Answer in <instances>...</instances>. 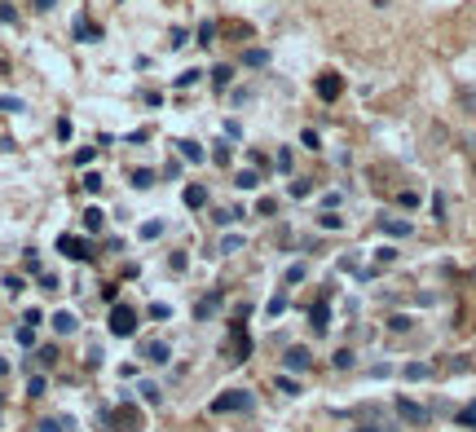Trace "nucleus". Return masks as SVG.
<instances>
[{
	"mask_svg": "<svg viewBox=\"0 0 476 432\" xmlns=\"http://www.w3.org/2000/svg\"><path fill=\"white\" fill-rule=\"evenodd\" d=\"M84 190H89V195H98V190H101V173H89V177H84Z\"/></svg>",
	"mask_w": 476,
	"mask_h": 432,
	"instance_id": "obj_43",
	"label": "nucleus"
},
{
	"mask_svg": "<svg viewBox=\"0 0 476 432\" xmlns=\"http://www.w3.org/2000/svg\"><path fill=\"white\" fill-rule=\"evenodd\" d=\"M309 195H313V181H291V199H309Z\"/></svg>",
	"mask_w": 476,
	"mask_h": 432,
	"instance_id": "obj_31",
	"label": "nucleus"
},
{
	"mask_svg": "<svg viewBox=\"0 0 476 432\" xmlns=\"http://www.w3.org/2000/svg\"><path fill=\"white\" fill-rule=\"evenodd\" d=\"M26 397H45V375H31L26 380Z\"/></svg>",
	"mask_w": 476,
	"mask_h": 432,
	"instance_id": "obj_33",
	"label": "nucleus"
},
{
	"mask_svg": "<svg viewBox=\"0 0 476 432\" xmlns=\"http://www.w3.org/2000/svg\"><path fill=\"white\" fill-rule=\"evenodd\" d=\"M376 260H379V265H388V260H397V252H393V248H379Z\"/></svg>",
	"mask_w": 476,
	"mask_h": 432,
	"instance_id": "obj_56",
	"label": "nucleus"
},
{
	"mask_svg": "<svg viewBox=\"0 0 476 432\" xmlns=\"http://www.w3.org/2000/svg\"><path fill=\"white\" fill-rule=\"evenodd\" d=\"M401 375H406V380H428V375H432V366H428V362H410Z\"/></svg>",
	"mask_w": 476,
	"mask_h": 432,
	"instance_id": "obj_22",
	"label": "nucleus"
},
{
	"mask_svg": "<svg viewBox=\"0 0 476 432\" xmlns=\"http://www.w3.org/2000/svg\"><path fill=\"white\" fill-rule=\"evenodd\" d=\"M248 415V410H256V397H251V388H226L217 402H212V415Z\"/></svg>",
	"mask_w": 476,
	"mask_h": 432,
	"instance_id": "obj_2",
	"label": "nucleus"
},
{
	"mask_svg": "<svg viewBox=\"0 0 476 432\" xmlns=\"http://www.w3.org/2000/svg\"><path fill=\"white\" fill-rule=\"evenodd\" d=\"M101 300H106V305H120V287L106 282V287H101Z\"/></svg>",
	"mask_w": 476,
	"mask_h": 432,
	"instance_id": "obj_38",
	"label": "nucleus"
},
{
	"mask_svg": "<svg viewBox=\"0 0 476 432\" xmlns=\"http://www.w3.org/2000/svg\"><path fill=\"white\" fill-rule=\"evenodd\" d=\"M93 154H98L93 146H84V151H76V163H79V168H84V163H93Z\"/></svg>",
	"mask_w": 476,
	"mask_h": 432,
	"instance_id": "obj_51",
	"label": "nucleus"
},
{
	"mask_svg": "<svg viewBox=\"0 0 476 432\" xmlns=\"http://www.w3.org/2000/svg\"><path fill=\"white\" fill-rule=\"evenodd\" d=\"M432 216H437V221H446V199H441V195L432 199Z\"/></svg>",
	"mask_w": 476,
	"mask_h": 432,
	"instance_id": "obj_53",
	"label": "nucleus"
},
{
	"mask_svg": "<svg viewBox=\"0 0 476 432\" xmlns=\"http://www.w3.org/2000/svg\"><path fill=\"white\" fill-rule=\"evenodd\" d=\"M221 300H226V291H221V287H217V291H212V296H207V300H199V305H195V318H199V322H207V318H212V313H217V309H221Z\"/></svg>",
	"mask_w": 476,
	"mask_h": 432,
	"instance_id": "obj_14",
	"label": "nucleus"
},
{
	"mask_svg": "<svg viewBox=\"0 0 476 432\" xmlns=\"http://www.w3.org/2000/svg\"><path fill=\"white\" fill-rule=\"evenodd\" d=\"M265 62H270V53H265V49H248V53H243V67H265Z\"/></svg>",
	"mask_w": 476,
	"mask_h": 432,
	"instance_id": "obj_27",
	"label": "nucleus"
},
{
	"mask_svg": "<svg viewBox=\"0 0 476 432\" xmlns=\"http://www.w3.org/2000/svg\"><path fill=\"white\" fill-rule=\"evenodd\" d=\"M76 40H79V45H98V40H101V26H93L84 14H79V18H76Z\"/></svg>",
	"mask_w": 476,
	"mask_h": 432,
	"instance_id": "obj_15",
	"label": "nucleus"
},
{
	"mask_svg": "<svg viewBox=\"0 0 476 432\" xmlns=\"http://www.w3.org/2000/svg\"><path fill=\"white\" fill-rule=\"evenodd\" d=\"M313 366V353L304 349V344H291L287 353H282V371H291V375H304Z\"/></svg>",
	"mask_w": 476,
	"mask_h": 432,
	"instance_id": "obj_5",
	"label": "nucleus"
},
{
	"mask_svg": "<svg viewBox=\"0 0 476 432\" xmlns=\"http://www.w3.org/2000/svg\"><path fill=\"white\" fill-rule=\"evenodd\" d=\"M181 177V159H168V168H164V181H176Z\"/></svg>",
	"mask_w": 476,
	"mask_h": 432,
	"instance_id": "obj_42",
	"label": "nucleus"
},
{
	"mask_svg": "<svg viewBox=\"0 0 476 432\" xmlns=\"http://www.w3.org/2000/svg\"><path fill=\"white\" fill-rule=\"evenodd\" d=\"M40 291H58V279L53 274H40Z\"/></svg>",
	"mask_w": 476,
	"mask_h": 432,
	"instance_id": "obj_57",
	"label": "nucleus"
},
{
	"mask_svg": "<svg viewBox=\"0 0 476 432\" xmlns=\"http://www.w3.org/2000/svg\"><path fill=\"white\" fill-rule=\"evenodd\" d=\"M142 397H146V406H159L164 402V388L159 384H142Z\"/></svg>",
	"mask_w": 476,
	"mask_h": 432,
	"instance_id": "obj_25",
	"label": "nucleus"
},
{
	"mask_svg": "<svg viewBox=\"0 0 476 432\" xmlns=\"http://www.w3.org/2000/svg\"><path fill=\"white\" fill-rule=\"evenodd\" d=\"M229 84H234V67H229V62L212 67V89H217V93H226Z\"/></svg>",
	"mask_w": 476,
	"mask_h": 432,
	"instance_id": "obj_17",
	"label": "nucleus"
},
{
	"mask_svg": "<svg viewBox=\"0 0 476 432\" xmlns=\"http://www.w3.org/2000/svg\"><path fill=\"white\" fill-rule=\"evenodd\" d=\"M18 344H36V327H18Z\"/></svg>",
	"mask_w": 476,
	"mask_h": 432,
	"instance_id": "obj_52",
	"label": "nucleus"
},
{
	"mask_svg": "<svg viewBox=\"0 0 476 432\" xmlns=\"http://www.w3.org/2000/svg\"><path fill=\"white\" fill-rule=\"evenodd\" d=\"M137 327H142V313H137V309L132 305H111V335L128 340Z\"/></svg>",
	"mask_w": 476,
	"mask_h": 432,
	"instance_id": "obj_3",
	"label": "nucleus"
},
{
	"mask_svg": "<svg viewBox=\"0 0 476 432\" xmlns=\"http://www.w3.org/2000/svg\"><path fill=\"white\" fill-rule=\"evenodd\" d=\"M128 181H132V190H151L154 173H151V168H132V173H128Z\"/></svg>",
	"mask_w": 476,
	"mask_h": 432,
	"instance_id": "obj_20",
	"label": "nucleus"
},
{
	"mask_svg": "<svg viewBox=\"0 0 476 432\" xmlns=\"http://www.w3.org/2000/svg\"><path fill=\"white\" fill-rule=\"evenodd\" d=\"M313 93H318L323 102H335V98L344 93V79L335 76V71H323V76H318V84H313Z\"/></svg>",
	"mask_w": 476,
	"mask_h": 432,
	"instance_id": "obj_7",
	"label": "nucleus"
},
{
	"mask_svg": "<svg viewBox=\"0 0 476 432\" xmlns=\"http://www.w3.org/2000/svg\"><path fill=\"white\" fill-rule=\"evenodd\" d=\"M229 331H234V362H248L251 357V335H248V327H243V318H238Z\"/></svg>",
	"mask_w": 476,
	"mask_h": 432,
	"instance_id": "obj_11",
	"label": "nucleus"
},
{
	"mask_svg": "<svg viewBox=\"0 0 476 432\" xmlns=\"http://www.w3.org/2000/svg\"><path fill=\"white\" fill-rule=\"evenodd\" d=\"M291 163H296V154H291L287 146H282V151L274 154V168H278V173H291Z\"/></svg>",
	"mask_w": 476,
	"mask_h": 432,
	"instance_id": "obj_26",
	"label": "nucleus"
},
{
	"mask_svg": "<svg viewBox=\"0 0 476 432\" xmlns=\"http://www.w3.org/2000/svg\"><path fill=\"white\" fill-rule=\"evenodd\" d=\"M278 388H282L287 397H296V393H301V384L291 380V375H278Z\"/></svg>",
	"mask_w": 476,
	"mask_h": 432,
	"instance_id": "obj_37",
	"label": "nucleus"
},
{
	"mask_svg": "<svg viewBox=\"0 0 476 432\" xmlns=\"http://www.w3.org/2000/svg\"><path fill=\"white\" fill-rule=\"evenodd\" d=\"M0 111H9V115H18V111H23V102H18V98H0Z\"/></svg>",
	"mask_w": 476,
	"mask_h": 432,
	"instance_id": "obj_46",
	"label": "nucleus"
},
{
	"mask_svg": "<svg viewBox=\"0 0 476 432\" xmlns=\"http://www.w3.org/2000/svg\"><path fill=\"white\" fill-rule=\"evenodd\" d=\"M353 432H397V428H388V424H357Z\"/></svg>",
	"mask_w": 476,
	"mask_h": 432,
	"instance_id": "obj_50",
	"label": "nucleus"
},
{
	"mask_svg": "<svg viewBox=\"0 0 476 432\" xmlns=\"http://www.w3.org/2000/svg\"><path fill=\"white\" fill-rule=\"evenodd\" d=\"M459 424H463V428H472V432H476V402H468V406L459 410Z\"/></svg>",
	"mask_w": 476,
	"mask_h": 432,
	"instance_id": "obj_30",
	"label": "nucleus"
},
{
	"mask_svg": "<svg viewBox=\"0 0 476 432\" xmlns=\"http://www.w3.org/2000/svg\"><path fill=\"white\" fill-rule=\"evenodd\" d=\"M397 204H401V207H419V195H410V190H401V195H397Z\"/></svg>",
	"mask_w": 476,
	"mask_h": 432,
	"instance_id": "obj_47",
	"label": "nucleus"
},
{
	"mask_svg": "<svg viewBox=\"0 0 476 432\" xmlns=\"http://www.w3.org/2000/svg\"><path fill=\"white\" fill-rule=\"evenodd\" d=\"M234 252H243V234H226L221 238V256H234Z\"/></svg>",
	"mask_w": 476,
	"mask_h": 432,
	"instance_id": "obj_24",
	"label": "nucleus"
},
{
	"mask_svg": "<svg viewBox=\"0 0 476 432\" xmlns=\"http://www.w3.org/2000/svg\"><path fill=\"white\" fill-rule=\"evenodd\" d=\"M36 357H40V366H53V362H58V349H40Z\"/></svg>",
	"mask_w": 476,
	"mask_h": 432,
	"instance_id": "obj_55",
	"label": "nucleus"
},
{
	"mask_svg": "<svg viewBox=\"0 0 476 432\" xmlns=\"http://www.w3.org/2000/svg\"><path fill=\"white\" fill-rule=\"evenodd\" d=\"M397 415L406 419V424H415V428H424L428 424V410L419 406V402H410V397H397Z\"/></svg>",
	"mask_w": 476,
	"mask_h": 432,
	"instance_id": "obj_8",
	"label": "nucleus"
},
{
	"mask_svg": "<svg viewBox=\"0 0 476 432\" xmlns=\"http://www.w3.org/2000/svg\"><path fill=\"white\" fill-rule=\"evenodd\" d=\"M234 185H238V190H256V185H260V173H256V168H238V173H234Z\"/></svg>",
	"mask_w": 476,
	"mask_h": 432,
	"instance_id": "obj_18",
	"label": "nucleus"
},
{
	"mask_svg": "<svg viewBox=\"0 0 476 432\" xmlns=\"http://www.w3.org/2000/svg\"><path fill=\"white\" fill-rule=\"evenodd\" d=\"M309 327H313V335H326L331 331V305H326V296L309 309Z\"/></svg>",
	"mask_w": 476,
	"mask_h": 432,
	"instance_id": "obj_10",
	"label": "nucleus"
},
{
	"mask_svg": "<svg viewBox=\"0 0 476 432\" xmlns=\"http://www.w3.org/2000/svg\"><path fill=\"white\" fill-rule=\"evenodd\" d=\"M23 265H26V274H40V256H36V252H26Z\"/></svg>",
	"mask_w": 476,
	"mask_h": 432,
	"instance_id": "obj_54",
	"label": "nucleus"
},
{
	"mask_svg": "<svg viewBox=\"0 0 476 432\" xmlns=\"http://www.w3.org/2000/svg\"><path fill=\"white\" fill-rule=\"evenodd\" d=\"M146 313H151V318H173V309H168V305H159V300H154V305L146 309Z\"/></svg>",
	"mask_w": 476,
	"mask_h": 432,
	"instance_id": "obj_49",
	"label": "nucleus"
},
{
	"mask_svg": "<svg viewBox=\"0 0 476 432\" xmlns=\"http://www.w3.org/2000/svg\"><path fill=\"white\" fill-rule=\"evenodd\" d=\"M318 229L335 234V229H344V216H340V212H318Z\"/></svg>",
	"mask_w": 476,
	"mask_h": 432,
	"instance_id": "obj_21",
	"label": "nucleus"
},
{
	"mask_svg": "<svg viewBox=\"0 0 476 432\" xmlns=\"http://www.w3.org/2000/svg\"><path fill=\"white\" fill-rule=\"evenodd\" d=\"M36 9H53V0H36Z\"/></svg>",
	"mask_w": 476,
	"mask_h": 432,
	"instance_id": "obj_58",
	"label": "nucleus"
},
{
	"mask_svg": "<svg viewBox=\"0 0 476 432\" xmlns=\"http://www.w3.org/2000/svg\"><path fill=\"white\" fill-rule=\"evenodd\" d=\"M181 204L190 207V212H203V207H207V185H199V181H190V185L181 190Z\"/></svg>",
	"mask_w": 476,
	"mask_h": 432,
	"instance_id": "obj_9",
	"label": "nucleus"
},
{
	"mask_svg": "<svg viewBox=\"0 0 476 432\" xmlns=\"http://www.w3.org/2000/svg\"><path fill=\"white\" fill-rule=\"evenodd\" d=\"M168 265H173L176 274H185V265H190V256H185V252H173V256H168Z\"/></svg>",
	"mask_w": 476,
	"mask_h": 432,
	"instance_id": "obj_40",
	"label": "nucleus"
},
{
	"mask_svg": "<svg viewBox=\"0 0 476 432\" xmlns=\"http://www.w3.org/2000/svg\"><path fill=\"white\" fill-rule=\"evenodd\" d=\"M142 428H146V419H142V410L132 406V402L106 410V432H142Z\"/></svg>",
	"mask_w": 476,
	"mask_h": 432,
	"instance_id": "obj_1",
	"label": "nucleus"
},
{
	"mask_svg": "<svg viewBox=\"0 0 476 432\" xmlns=\"http://www.w3.org/2000/svg\"><path fill=\"white\" fill-rule=\"evenodd\" d=\"M71 428V419H45V424H40V432H67Z\"/></svg>",
	"mask_w": 476,
	"mask_h": 432,
	"instance_id": "obj_36",
	"label": "nucleus"
},
{
	"mask_svg": "<svg viewBox=\"0 0 476 432\" xmlns=\"http://www.w3.org/2000/svg\"><path fill=\"white\" fill-rule=\"evenodd\" d=\"M282 309H287V296H282V291H278L274 300H270V318H278V313H282Z\"/></svg>",
	"mask_w": 476,
	"mask_h": 432,
	"instance_id": "obj_45",
	"label": "nucleus"
},
{
	"mask_svg": "<svg viewBox=\"0 0 476 432\" xmlns=\"http://www.w3.org/2000/svg\"><path fill=\"white\" fill-rule=\"evenodd\" d=\"M142 357H146V362H154V366H164V362L173 357V349H168L164 340H146V344H142Z\"/></svg>",
	"mask_w": 476,
	"mask_h": 432,
	"instance_id": "obj_13",
	"label": "nucleus"
},
{
	"mask_svg": "<svg viewBox=\"0 0 476 432\" xmlns=\"http://www.w3.org/2000/svg\"><path fill=\"white\" fill-rule=\"evenodd\" d=\"M304 274H309L304 265H291V269H287V287H296V282H304Z\"/></svg>",
	"mask_w": 476,
	"mask_h": 432,
	"instance_id": "obj_41",
	"label": "nucleus"
},
{
	"mask_svg": "<svg viewBox=\"0 0 476 432\" xmlns=\"http://www.w3.org/2000/svg\"><path fill=\"white\" fill-rule=\"evenodd\" d=\"M159 234H164V221H146V226H142V238H146V243L159 238Z\"/></svg>",
	"mask_w": 476,
	"mask_h": 432,
	"instance_id": "obj_35",
	"label": "nucleus"
},
{
	"mask_svg": "<svg viewBox=\"0 0 476 432\" xmlns=\"http://www.w3.org/2000/svg\"><path fill=\"white\" fill-rule=\"evenodd\" d=\"M199 76H203V71H181V76H176V89H190V84H199Z\"/></svg>",
	"mask_w": 476,
	"mask_h": 432,
	"instance_id": "obj_39",
	"label": "nucleus"
},
{
	"mask_svg": "<svg viewBox=\"0 0 476 432\" xmlns=\"http://www.w3.org/2000/svg\"><path fill=\"white\" fill-rule=\"evenodd\" d=\"M217 151H212V163H229L234 159V151H229V142H212Z\"/></svg>",
	"mask_w": 476,
	"mask_h": 432,
	"instance_id": "obj_29",
	"label": "nucleus"
},
{
	"mask_svg": "<svg viewBox=\"0 0 476 432\" xmlns=\"http://www.w3.org/2000/svg\"><path fill=\"white\" fill-rule=\"evenodd\" d=\"M212 40H217V23H199V45L207 49Z\"/></svg>",
	"mask_w": 476,
	"mask_h": 432,
	"instance_id": "obj_32",
	"label": "nucleus"
},
{
	"mask_svg": "<svg viewBox=\"0 0 476 432\" xmlns=\"http://www.w3.org/2000/svg\"><path fill=\"white\" fill-rule=\"evenodd\" d=\"M331 366H335V371H349V366H353V353H349V349H340V353L331 357Z\"/></svg>",
	"mask_w": 476,
	"mask_h": 432,
	"instance_id": "obj_34",
	"label": "nucleus"
},
{
	"mask_svg": "<svg viewBox=\"0 0 476 432\" xmlns=\"http://www.w3.org/2000/svg\"><path fill=\"white\" fill-rule=\"evenodd\" d=\"M176 154H181V163H203L207 159V151L199 142H176Z\"/></svg>",
	"mask_w": 476,
	"mask_h": 432,
	"instance_id": "obj_16",
	"label": "nucleus"
},
{
	"mask_svg": "<svg viewBox=\"0 0 476 432\" xmlns=\"http://www.w3.org/2000/svg\"><path fill=\"white\" fill-rule=\"evenodd\" d=\"M49 322H53V331H58V335H76V331H79V318L71 313V309H58Z\"/></svg>",
	"mask_w": 476,
	"mask_h": 432,
	"instance_id": "obj_12",
	"label": "nucleus"
},
{
	"mask_svg": "<svg viewBox=\"0 0 476 432\" xmlns=\"http://www.w3.org/2000/svg\"><path fill=\"white\" fill-rule=\"evenodd\" d=\"M388 238H406V234H415V221H406V216H393V212H379V221H376Z\"/></svg>",
	"mask_w": 476,
	"mask_h": 432,
	"instance_id": "obj_6",
	"label": "nucleus"
},
{
	"mask_svg": "<svg viewBox=\"0 0 476 432\" xmlns=\"http://www.w3.org/2000/svg\"><path fill=\"white\" fill-rule=\"evenodd\" d=\"M58 252L67 256V260H93V243L79 238V234H62L58 238Z\"/></svg>",
	"mask_w": 476,
	"mask_h": 432,
	"instance_id": "obj_4",
	"label": "nucleus"
},
{
	"mask_svg": "<svg viewBox=\"0 0 476 432\" xmlns=\"http://www.w3.org/2000/svg\"><path fill=\"white\" fill-rule=\"evenodd\" d=\"M301 146H304V151H323V137H318L313 128H304V132H301Z\"/></svg>",
	"mask_w": 476,
	"mask_h": 432,
	"instance_id": "obj_28",
	"label": "nucleus"
},
{
	"mask_svg": "<svg viewBox=\"0 0 476 432\" xmlns=\"http://www.w3.org/2000/svg\"><path fill=\"white\" fill-rule=\"evenodd\" d=\"M256 212H260V216H278V204H274V199H260V204H256Z\"/></svg>",
	"mask_w": 476,
	"mask_h": 432,
	"instance_id": "obj_44",
	"label": "nucleus"
},
{
	"mask_svg": "<svg viewBox=\"0 0 476 432\" xmlns=\"http://www.w3.org/2000/svg\"><path fill=\"white\" fill-rule=\"evenodd\" d=\"M410 327H415V318H406V313H393V318H388V331H393V335H406Z\"/></svg>",
	"mask_w": 476,
	"mask_h": 432,
	"instance_id": "obj_23",
	"label": "nucleus"
},
{
	"mask_svg": "<svg viewBox=\"0 0 476 432\" xmlns=\"http://www.w3.org/2000/svg\"><path fill=\"white\" fill-rule=\"evenodd\" d=\"M0 23H9V26L18 23V14H14V5H0Z\"/></svg>",
	"mask_w": 476,
	"mask_h": 432,
	"instance_id": "obj_48",
	"label": "nucleus"
},
{
	"mask_svg": "<svg viewBox=\"0 0 476 432\" xmlns=\"http://www.w3.org/2000/svg\"><path fill=\"white\" fill-rule=\"evenodd\" d=\"M84 229H89V234H101V229H106V212H101V207H89V212H84Z\"/></svg>",
	"mask_w": 476,
	"mask_h": 432,
	"instance_id": "obj_19",
	"label": "nucleus"
}]
</instances>
